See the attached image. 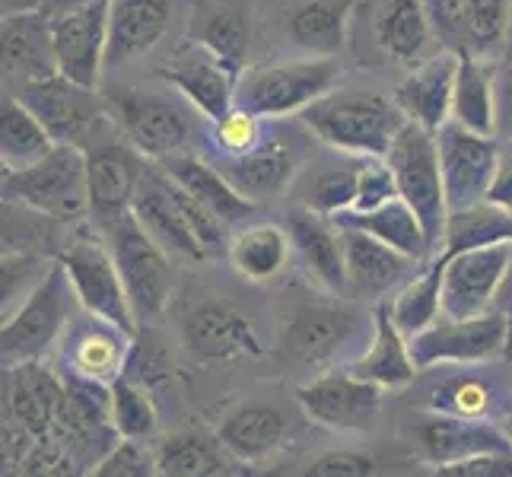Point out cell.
Here are the masks:
<instances>
[{
	"label": "cell",
	"instance_id": "cell-53",
	"mask_svg": "<svg viewBox=\"0 0 512 477\" xmlns=\"http://www.w3.org/2000/svg\"><path fill=\"white\" fill-rule=\"evenodd\" d=\"M497 112H500V131L512 134V64L497 70Z\"/></svg>",
	"mask_w": 512,
	"mask_h": 477
},
{
	"label": "cell",
	"instance_id": "cell-14",
	"mask_svg": "<svg viewBox=\"0 0 512 477\" xmlns=\"http://www.w3.org/2000/svg\"><path fill=\"white\" fill-rule=\"evenodd\" d=\"M115 0H96L77 13L51 20V39H55L58 74L83 90H99L105 55H109V23Z\"/></svg>",
	"mask_w": 512,
	"mask_h": 477
},
{
	"label": "cell",
	"instance_id": "cell-56",
	"mask_svg": "<svg viewBox=\"0 0 512 477\" xmlns=\"http://www.w3.org/2000/svg\"><path fill=\"white\" fill-rule=\"evenodd\" d=\"M35 10H39V0H4V16L35 13Z\"/></svg>",
	"mask_w": 512,
	"mask_h": 477
},
{
	"label": "cell",
	"instance_id": "cell-2",
	"mask_svg": "<svg viewBox=\"0 0 512 477\" xmlns=\"http://www.w3.org/2000/svg\"><path fill=\"white\" fill-rule=\"evenodd\" d=\"M299 118L325 147L360 159H385L401 128L408 125L395 99L360 90L328 93Z\"/></svg>",
	"mask_w": 512,
	"mask_h": 477
},
{
	"label": "cell",
	"instance_id": "cell-42",
	"mask_svg": "<svg viewBox=\"0 0 512 477\" xmlns=\"http://www.w3.org/2000/svg\"><path fill=\"white\" fill-rule=\"evenodd\" d=\"M160 427V414L150 398L147 388H140L128 376H121L112 385V430L118 439H131V443H147V439Z\"/></svg>",
	"mask_w": 512,
	"mask_h": 477
},
{
	"label": "cell",
	"instance_id": "cell-7",
	"mask_svg": "<svg viewBox=\"0 0 512 477\" xmlns=\"http://www.w3.org/2000/svg\"><path fill=\"white\" fill-rule=\"evenodd\" d=\"M105 245L112 249L118 274L125 280L137 328L144 331V328L156 325L172 299L169 252L147 233L144 226H140L134 210L112 229L109 236H105Z\"/></svg>",
	"mask_w": 512,
	"mask_h": 477
},
{
	"label": "cell",
	"instance_id": "cell-29",
	"mask_svg": "<svg viewBox=\"0 0 512 477\" xmlns=\"http://www.w3.org/2000/svg\"><path fill=\"white\" fill-rule=\"evenodd\" d=\"M4 74L35 83L58 77V58H55V39H51V20L45 13H16L4 16Z\"/></svg>",
	"mask_w": 512,
	"mask_h": 477
},
{
	"label": "cell",
	"instance_id": "cell-9",
	"mask_svg": "<svg viewBox=\"0 0 512 477\" xmlns=\"http://www.w3.org/2000/svg\"><path fill=\"white\" fill-rule=\"evenodd\" d=\"M61 268L67 271L70 287H74L77 306L86 315H96L137 334V318L131 309V299L125 290V280L118 274V264L112 258V249L102 239L83 236L70 242L67 249L58 255Z\"/></svg>",
	"mask_w": 512,
	"mask_h": 477
},
{
	"label": "cell",
	"instance_id": "cell-3",
	"mask_svg": "<svg viewBox=\"0 0 512 477\" xmlns=\"http://www.w3.org/2000/svg\"><path fill=\"white\" fill-rule=\"evenodd\" d=\"M74 306V287H70L61 261L55 258L42 271V277L29 287L23 303L10 315H4V331H0V360H4V369L45 360V353L61 344L64 331L74 322Z\"/></svg>",
	"mask_w": 512,
	"mask_h": 477
},
{
	"label": "cell",
	"instance_id": "cell-32",
	"mask_svg": "<svg viewBox=\"0 0 512 477\" xmlns=\"http://www.w3.org/2000/svg\"><path fill=\"white\" fill-rule=\"evenodd\" d=\"M331 223L338 229H357V233L373 236V239L385 242L388 249L408 255L417 264H423L427 258H436L433 255L436 249L427 239V229H423L420 217L401 198L388 201L376 210H366V214H360V210H347V214L334 217Z\"/></svg>",
	"mask_w": 512,
	"mask_h": 477
},
{
	"label": "cell",
	"instance_id": "cell-43",
	"mask_svg": "<svg viewBox=\"0 0 512 477\" xmlns=\"http://www.w3.org/2000/svg\"><path fill=\"white\" fill-rule=\"evenodd\" d=\"M497 392L493 385H487L484 379L474 376H458L443 382L433 392L430 411L436 414H449V417H465V420H493V411H497Z\"/></svg>",
	"mask_w": 512,
	"mask_h": 477
},
{
	"label": "cell",
	"instance_id": "cell-40",
	"mask_svg": "<svg viewBox=\"0 0 512 477\" xmlns=\"http://www.w3.org/2000/svg\"><path fill=\"white\" fill-rule=\"evenodd\" d=\"M503 242H512V214H506L497 204L481 201L474 207L449 214L446 236H443L446 255H462V252L487 249V245H503Z\"/></svg>",
	"mask_w": 512,
	"mask_h": 477
},
{
	"label": "cell",
	"instance_id": "cell-35",
	"mask_svg": "<svg viewBox=\"0 0 512 477\" xmlns=\"http://www.w3.org/2000/svg\"><path fill=\"white\" fill-rule=\"evenodd\" d=\"M290 252H293V239L284 226L252 223L229 239L226 258L239 277L252 280V284H268L277 274H284V268L290 264Z\"/></svg>",
	"mask_w": 512,
	"mask_h": 477
},
{
	"label": "cell",
	"instance_id": "cell-27",
	"mask_svg": "<svg viewBox=\"0 0 512 477\" xmlns=\"http://www.w3.org/2000/svg\"><path fill=\"white\" fill-rule=\"evenodd\" d=\"M160 169L185 194H191L207 214H214L226 229L233 223H245L249 217H255L258 204L245 198L242 191H236L233 182L217 169V163H204L198 156L182 153V156H172L166 163H160Z\"/></svg>",
	"mask_w": 512,
	"mask_h": 477
},
{
	"label": "cell",
	"instance_id": "cell-15",
	"mask_svg": "<svg viewBox=\"0 0 512 477\" xmlns=\"http://www.w3.org/2000/svg\"><path fill=\"white\" fill-rule=\"evenodd\" d=\"M137 334L118 328L96 315H74V322L61 338V369L83 379L115 385L128 373L131 350Z\"/></svg>",
	"mask_w": 512,
	"mask_h": 477
},
{
	"label": "cell",
	"instance_id": "cell-45",
	"mask_svg": "<svg viewBox=\"0 0 512 477\" xmlns=\"http://www.w3.org/2000/svg\"><path fill=\"white\" fill-rule=\"evenodd\" d=\"M210 140H214V147L223 159H239L258 150L268 140L264 137V118L233 105L223 118L210 121Z\"/></svg>",
	"mask_w": 512,
	"mask_h": 477
},
{
	"label": "cell",
	"instance_id": "cell-51",
	"mask_svg": "<svg viewBox=\"0 0 512 477\" xmlns=\"http://www.w3.org/2000/svg\"><path fill=\"white\" fill-rule=\"evenodd\" d=\"M468 0H427L430 16H433V26L439 39H446L449 51H455L458 42V20H462V10H465Z\"/></svg>",
	"mask_w": 512,
	"mask_h": 477
},
{
	"label": "cell",
	"instance_id": "cell-25",
	"mask_svg": "<svg viewBox=\"0 0 512 477\" xmlns=\"http://www.w3.org/2000/svg\"><path fill=\"white\" fill-rule=\"evenodd\" d=\"M163 80H169L194 109H198L207 121L223 118L236 105V77L204 48L191 45V51L169 61L163 70Z\"/></svg>",
	"mask_w": 512,
	"mask_h": 477
},
{
	"label": "cell",
	"instance_id": "cell-33",
	"mask_svg": "<svg viewBox=\"0 0 512 477\" xmlns=\"http://www.w3.org/2000/svg\"><path fill=\"white\" fill-rule=\"evenodd\" d=\"M455 55H458V70H455V93H452V121L474 134L493 137L500 131L497 67L471 58L465 51H455Z\"/></svg>",
	"mask_w": 512,
	"mask_h": 477
},
{
	"label": "cell",
	"instance_id": "cell-52",
	"mask_svg": "<svg viewBox=\"0 0 512 477\" xmlns=\"http://www.w3.org/2000/svg\"><path fill=\"white\" fill-rule=\"evenodd\" d=\"M487 201L497 204L506 214H512V140L500 147V166H497V179H493Z\"/></svg>",
	"mask_w": 512,
	"mask_h": 477
},
{
	"label": "cell",
	"instance_id": "cell-1",
	"mask_svg": "<svg viewBox=\"0 0 512 477\" xmlns=\"http://www.w3.org/2000/svg\"><path fill=\"white\" fill-rule=\"evenodd\" d=\"M134 217L169 255H179L188 261H207L229 252L226 226L214 214H207L163 169L140 172Z\"/></svg>",
	"mask_w": 512,
	"mask_h": 477
},
{
	"label": "cell",
	"instance_id": "cell-10",
	"mask_svg": "<svg viewBox=\"0 0 512 477\" xmlns=\"http://www.w3.org/2000/svg\"><path fill=\"white\" fill-rule=\"evenodd\" d=\"M411 357L417 369L439 363H493L509 357V318L503 312H484L474 318H439L417 338H411Z\"/></svg>",
	"mask_w": 512,
	"mask_h": 477
},
{
	"label": "cell",
	"instance_id": "cell-5",
	"mask_svg": "<svg viewBox=\"0 0 512 477\" xmlns=\"http://www.w3.org/2000/svg\"><path fill=\"white\" fill-rule=\"evenodd\" d=\"M341 80L338 58H303L245 70L236 83V105L258 118L303 115L309 105L334 93Z\"/></svg>",
	"mask_w": 512,
	"mask_h": 477
},
{
	"label": "cell",
	"instance_id": "cell-13",
	"mask_svg": "<svg viewBox=\"0 0 512 477\" xmlns=\"http://www.w3.org/2000/svg\"><path fill=\"white\" fill-rule=\"evenodd\" d=\"M303 414L331 433H360L376 423L382 411V388L350 376L347 369H328L296 388Z\"/></svg>",
	"mask_w": 512,
	"mask_h": 477
},
{
	"label": "cell",
	"instance_id": "cell-8",
	"mask_svg": "<svg viewBox=\"0 0 512 477\" xmlns=\"http://www.w3.org/2000/svg\"><path fill=\"white\" fill-rule=\"evenodd\" d=\"M363 315L341 303H306L280 328L277 353L293 369H322L360 338Z\"/></svg>",
	"mask_w": 512,
	"mask_h": 477
},
{
	"label": "cell",
	"instance_id": "cell-21",
	"mask_svg": "<svg viewBox=\"0 0 512 477\" xmlns=\"http://www.w3.org/2000/svg\"><path fill=\"white\" fill-rule=\"evenodd\" d=\"M455 51H439L417 64L408 77L395 86V105L411 125L439 134L452 121V93H455Z\"/></svg>",
	"mask_w": 512,
	"mask_h": 477
},
{
	"label": "cell",
	"instance_id": "cell-6",
	"mask_svg": "<svg viewBox=\"0 0 512 477\" xmlns=\"http://www.w3.org/2000/svg\"><path fill=\"white\" fill-rule=\"evenodd\" d=\"M388 169L395 172L398 198L420 217L433 249H443L446 223H449V201L443 185V169H439V147L436 134L417 125H404L395 137L392 150L385 156Z\"/></svg>",
	"mask_w": 512,
	"mask_h": 477
},
{
	"label": "cell",
	"instance_id": "cell-37",
	"mask_svg": "<svg viewBox=\"0 0 512 477\" xmlns=\"http://www.w3.org/2000/svg\"><path fill=\"white\" fill-rule=\"evenodd\" d=\"M509 32V0H468L458 20L455 51L478 58L484 64H503Z\"/></svg>",
	"mask_w": 512,
	"mask_h": 477
},
{
	"label": "cell",
	"instance_id": "cell-17",
	"mask_svg": "<svg viewBox=\"0 0 512 477\" xmlns=\"http://www.w3.org/2000/svg\"><path fill=\"white\" fill-rule=\"evenodd\" d=\"M446 255V252H443ZM512 261V242L446 255L443 318H474L493 312Z\"/></svg>",
	"mask_w": 512,
	"mask_h": 477
},
{
	"label": "cell",
	"instance_id": "cell-44",
	"mask_svg": "<svg viewBox=\"0 0 512 477\" xmlns=\"http://www.w3.org/2000/svg\"><path fill=\"white\" fill-rule=\"evenodd\" d=\"M357 188H360V166L325 169L312 179L303 207L334 220V217H341V214H347V210L357 207Z\"/></svg>",
	"mask_w": 512,
	"mask_h": 477
},
{
	"label": "cell",
	"instance_id": "cell-31",
	"mask_svg": "<svg viewBox=\"0 0 512 477\" xmlns=\"http://www.w3.org/2000/svg\"><path fill=\"white\" fill-rule=\"evenodd\" d=\"M169 23H172L169 0H115L105 67H118L131 58L147 55L153 45H160Z\"/></svg>",
	"mask_w": 512,
	"mask_h": 477
},
{
	"label": "cell",
	"instance_id": "cell-47",
	"mask_svg": "<svg viewBox=\"0 0 512 477\" xmlns=\"http://www.w3.org/2000/svg\"><path fill=\"white\" fill-rule=\"evenodd\" d=\"M398 198V185H395V172L388 169L385 159H363L360 163V188H357V207L360 214L366 210H376L388 201Z\"/></svg>",
	"mask_w": 512,
	"mask_h": 477
},
{
	"label": "cell",
	"instance_id": "cell-41",
	"mask_svg": "<svg viewBox=\"0 0 512 477\" xmlns=\"http://www.w3.org/2000/svg\"><path fill=\"white\" fill-rule=\"evenodd\" d=\"M344 23H347V0H306L290 13V35L293 42L315 51L319 58H334V51L344 42Z\"/></svg>",
	"mask_w": 512,
	"mask_h": 477
},
{
	"label": "cell",
	"instance_id": "cell-12",
	"mask_svg": "<svg viewBox=\"0 0 512 477\" xmlns=\"http://www.w3.org/2000/svg\"><path fill=\"white\" fill-rule=\"evenodd\" d=\"M439 169H443L449 214L487 201V191L497 179L500 166V140L487 134H474L462 125H449L436 134Z\"/></svg>",
	"mask_w": 512,
	"mask_h": 477
},
{
	"label": "cell",
	"instance_id": "cell-18",
	"mask_svg": "<svg viewBox=\"0 0 512 477\" xmlns=\"http://www.w3.org/2000/svg\"><path fill=\"white\" fill-rule=\"evenodd\" d=\"M112 109L134 153L153 159V163H166L172 156H182L191 128L188 118L172 102L121 90L115 93Z\"/></svg>",
	"mask_w": 512,
	"mask_h": 477
},
{
	"label": "cell",
	"instance_id": "cell-38",
	"mask_svg": "<svg viewBox=\"0 0 512 477\" xmlns=\"http://www.w3.org/2000/svg\"><path fill=\"white\" fill-rule=\"evenodd\" d=\"M160 477H220L226 465V449L217 433L204 430H179L169 433L156 449Z\"/></svg>",
	"mask_w": 512,
	"mask_h": 477
},
{
	"label": "cell",
	"instance_id": "cell-50",
	"mask_svg": "<svg viewBox=\"0 0 512 477\" xmlns=\"http://www.w3.org/2000/svg\"><path fill=\"white\" fill-rule=\"evenodd\" d=\"M436 477H512V455H478L468 462L436 468Z\"/></svg>",
	"mask_w": 512,
	"mask_h": 477
},
{
	"label": "cell",
	"instance_id": "cell-34",
	"mask_svg": "<svg viewBox=\"0 0 512 477\" xmlns=\"http://www.w3.org/2000/svg\"><path fill=\"white\" fill-rule=\"evenodd\" d=\"M217 169L233 182L236 191H242L245 198L261 204L264 198L280 194L296 172V156L284 144V140L268 137L258 150L245 153L239 159H220Z\"/></svg>",
	"mask_w": 512,
	"mask_h": 477
},
{
	"label": "cell",
	"instance_id": "cell-22",
	"mask_svg": "<svg viewBox=\"0 0 512 477\" xmlns=\"http://www.w3.org/2000/svg\"><path fill=\"white\" fill-rule=\"evenodd\" d=\"M287 233L293 239V252L303 258L315 284L331 296H344L350 290V280L341 229L309 207H293L287 217Z\"/></svg>",
	"mask_w": 512,
	"mask_h": 477
},
{
	"label": "cell",
	"instance_id": "cell-24",
	"mask_svg": "<svg viewBox=\"0 0 512 477\" xmlns=\"http://www.w3.org/2000/svg\"><path fill=\"white\" fill-rule=\"evenodd\" d=\"M188 42L214 55L236 80L245 74V58H249L252 23L249 10L239 0H214L201 4L191 16Z\"/></svg>",
	"mask_w": 512,
	"mask_h": 477
},
{
	"label": "cell",
	"instance_id": "cell-55",
	"mask_svg": "<svg viewBox=\"0 0 512 477\" xmlns=\"http://www.w3.org/2000/svg\"><path fill=\"white\" fill-rule=\"evenodd\" d=\"M497 312H503L509 318V328H512V261H509V271H506V280L500 287V296H497V306H493Z\"/></svg>",
	"mask_w": 512,
	"mask_h": 477
},
{
	"label": "cell",
	"instance_id": "cell-39",
	"mask_svg": "<svg viewBox=\"0 0 512 477\" xmlns=\"http://www.w3.org/2000/svg\"><path fill=\"white\" fill-rule=\"evenodd\" d=\"M55 147L58 144L42 128V121L16 96H4V105H0V159H4V169H29Z\"/></svg>",
	"mask_w": 512,
	"mask_h": 477
},
{
	"label": "cell",
	"instance_id": "cell-28",
	"mask_svg": "<svg viewBox=\"0 0 512 477\" xmlns=\"http://www.w3.org/2000/svg\"><path fill=\"white\" fill-rule=\"evenodd\" d=\"M290 433V417L277 408V404L249 401L229 411L220 427L217 439L229 458L239 462H261V458L274 455Z\"/></svg>",
	"mask_w": 512,
	"mask_h": 477
},
{
	"label": "cell",
	"instance_id": "cell-58",
	"mask_svg": "<svg viewBox=\"0 0 512 477\" xmlns=\"http://www.w3.org/2000/svg\"><path fill=\"white\" fill-rule=\"evenodd\" d=\"M509 363H512V328H509V357H506Z\"/></svg>",
	"mask_w": 512,
	"mask_h": 477
},
{
	"label": "cell",
	"instance_id": "cell-26",
	"mask_svg": "<svg viewBox=\"0 0 512 477\" xmlns=\"http://www.w3.org/2000/svg\"><path fill=\"white\" fill-rule=\"evenodd\" d=\"M344 258H347V280L350 290L360 296H385L401 290L411 277H417L420 264L388 249L385 242L357 233V229H341Z\"/></svg>",
	"mask_w": 512,
	"mask_h": 477
},
{
	"label": "cell",
	"instance_id": "cell-46",
	"mask_svg": "<svg viewBox=\"0 0 512 477\" xmlns=\"http://www.w3.org/2000/svg\"><path fill=\"white\" fill-rule=\"evenodd\" d=\"M83 477H160L156 449H150L147 443L118 439V443L105 452Z\"/></svg>",
	"mask_w": 512,
	"mask_h": 477
},
{
	"label": "cell",
	"instance_id": "cell-16",
	"mask_svg": "<svg viewBox=\"0 0 512 477\" xmlns=\"http://www.w3.org/2000/svg\"><path fill=\"white\" fill-rule=\"evenodd\" d=\"M26 109L42 121V128L51 134L55 144L83 147L96 125L102 121V109L93 90L70 83L67 77H48L26 83L13 93Z\"/></svg>",
	"mask_w": 512,
	"mask_h": 477
},
{
	"label": "cell",
	"instance_id": "cell-23",
	"mask_svg": "<svg viewBox=\"0 0 512 477\" xmlns=\"http://www.w3.org/2000/svg\"><path fill=\"white\" fill-rule=\"evenodd\" d=\"M350 376L363 382L385 388H404L417 379V363L411 357V341L398 331L385 303H376L373 309V331H369V344L360 357H353L347 366Z\"/></svg>",
	"mask_w": 512,
	"mask_h": 477
},
{
	"label": "cell",
	"instance_id": "cell-11",
	"mask_svg": "<svg viewBox=\"0 0 512 477\" xmlns=\"http://www.w3.org/2000/svg\"><path fill=\"white\" fill-rule=\"evenodd\" d=\"M182 344L201 366L242 363L261 357V341L252 318L226 299H204L182 318Z\"/></svg>",
	"mask_w": 512,
	"mask_h": 477
},
{
	"label": "cell",
	"instance_id": "cell-36",
	"mask_svg": "<svg viewBox=\"0 0 512 477\" xmlns=\"http://www.w3.org/2000/svg\"><path fill=\"white\" fill-rule=\"evenodd\" d=\"M443 280H446V255L439 252L417 277H411L392 299H388V315L398 325L404 338H417L443 318Z\"/></svg>",
	"mask_w": 512,
	"mask_h": 477
},
{
	"label": "cell",
	"instance_id": "cell-4",
	"mask_svg": "<svg viewBox=\"0 0 512 477\" xmlns=\"http://www.w3.org/2000/svg\"><path fill=\"white\" fill-rule=\"evenodd\" d=\"M90 159L83 147L58 144L29 169H4V204L26 207L48 220H90V194H86Z\"/></svg>",
	"mask_w": 512,
	"mask_h": 477
},
{
	"label": "cell",
	"instance_id": "cell-54",
	"mask_svg": "<svg viewBox=\"0 0 512 477\" xmlns=\"http://www.w3.org/2000/svg\"><path fill=\"white\" fill-rule=\"evenodd\" d=\"M90 4H96V0H39V13H45L48 20H61V16L77 13Z\"/></svg>",
	"mask_w": 512,
	"mask_h": 477
},
{
	"label": "cell",
	"instance_id": "cell-48",
	"mask_svg": "<svg viewBox=\"0 0 512 477\" xmlns=\"http://www.w3.org/2000/svg\"><path fill=\"white\" fill-rule=\"evenodd\" d=\"M131 382H137L140 388H156L169 379V366H166V353L163 347L150 341L144 331H137V341H134V350H131V363H128V373H125Z\"/></svg>",
	"mask_w": 512,
	"mask_h": 477
},
{
	"label": "cell",
	"instance_id": "cell-19",
	"mask_svg": "<svg viewBox=\"0 0 512 477\" xmlns=\"http://www.w3.org/2000/svg\"><path fill=\"white\" fill-rule=\"evenodd\" d=\"M420 449L436 468L468 462L478 455H512V433L497 420H465L449 414H423L417 423Z\"/></svg>",
	"mask_w": 512,
	"mask_h": 477
},
{
	"label": "cell",
	"instance_id": "cell-20",
	"mask_svg": "<svg viewBox=\"0 0 512 477\" xmlns=\"http://www.w3.org/2000/svg\"><path fill=\"white\" fill-rule=\"evenodd\" d=\"M86 159H90V172H86L90 223L105 239L134 210L140 172L144 169H140L134 163V156L118 144L102 147V150H86Z\"/></svg>",
	"mask_w": 512,
	"mask_h": 477
},
{
	"label": "cell",
	"instance_id": "cell-57",
	"mask_svg": "<svg viewBox=\"0 0 512 477\" xmlns=\"http://www.w3.org/2000/svg\"><path fill=\"white\" fill-rule=\"evenodd\" d=\"M503 64H512V0H509V32H506V55H503Z\"/></svg>",
	"mask_w": 512,
	"mask_h": 477
},
{
	"label": "cell",
	"instance_id": "cell-59",
	"mask_svg": "<svg viewBox=\"0 0 512 477\" xmlns=\"http://www.w3.org/2000/svg\"><path fill=\"white\" fill-rule=\"evenodd\" d=\"M509 433H512V430H509Z\"/></svg>",
	"mask_w": 512,
	"mask_h": 477
},
{
	"label": "cell",
	"instance_id": "cell-49",
	"mask_svg": "<svg viewBox=\"0 0 512 477\" xmlns=\"http://www.w3.org/2000/svg\"><path fill=\"white\" fill-rule=\"evenodd\" d=\"M373 471H376L373 455L338 449V452H325L322 458H315L303 471V477H373Z\"/></svg>",
	"mask_w": 512,
	"mask_h": 477
},
{
	"label": "cell",
	"instance_id": "cell-30",
	"mask_svg": "<svg viewBox=\"0 0 512 477\" xmlns=\"http://www.w3.org/2000/svg\"><path fill=\"white\" fill-rule=\"evenodd\" d=\"M376 42L398 64H423L436 39L427 0H382L373 20Z\"/></svg>",
	"mask_w": 512,
	"mask_h": 477
}]
</instances>
